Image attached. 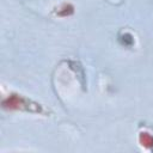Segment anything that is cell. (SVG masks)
<instances>
[{"instance_id":"cell-1","label":"cell","mask_w":153,"mask_h":153,"mask_svg":"<svg viewBox=\"0 0 153 153\" xmlns=\"http://www.w3.org/2000/svg\"><path fill=\"white\" fill-rule=\"evenodd\" d=\"M2 106L7 110H24L30 112H43V109L39 104L24 98L20 94H10L2 100Z\"/></svg>"},{"instance_id":"cell-2","label":"cell","mask_w":153,"mask_h":153,"mask_svg":"<svg viewBox=\"0 0 153 153\" xmlns=\"http://www.w3.org/2000/svg\"><path fill=\"white\" fill-rule=\"evenodd\" d=\"M139 142L146 148H152L153 147V136L147 131H141L139 135Z\"/></svg>"},{"instance_id":"cell-3","label":"cell","mask_w":153,"mask_h":153,"mask_svg":"<svg viewBox=\"0 0 153 153\" xmlns=\"http://www.w3.org/2000/svg\"><path fill=\"white\" fill-rule=\"evenodd\" d=\"M73 12H74V7H73L71 4H63V5L59 8L57 14L61 16V17H67V16L72 14Z\"/></svg>"},{"instance_id":"cell-4","label":"cell","mask_w":153,"mask_h":153,"mask_svg":"<svg viewBox=\"0 0 153 153\" xmlns=\"http://www.w3.org/2000/svg\"><path fill=\"white\" fill-rule=\"evenodd\" d=\"M120 41H121L122 44L126 45V47H130V45H133V43H134V38H133V36H131L130 33H128V32L122 33V35L120 36Z\"/></svg>"}]
</instances>
